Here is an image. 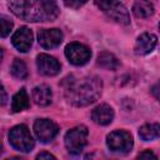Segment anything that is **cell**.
Instances as JSON below:
<instances>
[{
	"instance_id": "26",
	"label": "cell",
	"mask_w": 160,
	"mask_h": 160,
	"mask_svg": "<svg viewBox=\"0 0 160 160\" xmlns=\"http://www.w3.org/2000/svg\"><path fill=\"white\" fill-rule=\"evenodd\" d=\"M1 152H2V145H1V142H0V155H1Z\"/></svg>"
},
{
	"instance_id": "1",
	"label": "cell",
	"mask_w": 160,
	"mask_h": 160,
	"mask_svg": "<svg viewBox=\"0 0 160 160\" xmlns=\"http://www.w3.org/2000/svg\"><path fill=\"white\" fill-rule=\"evenodd\" d=\"M65 88V98L74 106H86L99 99L102 91V81L100 78L91 76H69L62 82Z\"/></svg>"
},
{
	"instance_id": "6",
	"label": "cell",
	"mask_w": 160,
	"mask_h": 160,
	"mask_svg": "<svg viewBox=\"0 0 160 160\" xmlns=\"http://www.w3.org/2000/svg\"><path fill=\"white\" fill-rule=\"evenodd\" d=\"M106 144L112 152L126 154L132 149L134 141L130 132L125 130H114L106 136Z\"/></svg>"
},
{
	"instance_id": "18",
	"label": "cell",
	"mask_w": 160,
	"mask_h": 160,
	"mask_svg": "<svg viewBox=\"0 0 160 160\" xmlns=\"http://www.w3.org/2000/svg\"><path fill=\"white\" fill-rule=\"evenodd\" d=\"M160 135V126L158 122L152 124H145L139 129V136L144 141H151L158 139Z\"/></svg>"
},
{
	"instance_id": "15",
	"label": "cell",
	"mask_w": 160,
	"mask_h": 160,
	"mask_svg": "<svg viewBox=\"0 0 160 160\" xmlns=\"http://www.w3.org/2000/svg\"><path fill=\"white\" fill-rule=\"evenodd\" d=\"M30 106L29 102V96L25 90V88H21L14 96H12V102H11V110L14 112H20Z\"/></svg>"
},
{
	"instance_id": "23",
	"label": "cell",
	"mask_w": 160,
	"mask_h": 160,
	"mask_svg": "<svg viewBox=\"0 0 160 160\" xmlns=\"http://www.w3.org/2000/svg\"><path fill=\"white\" fill-rule=\"evenodd\" d=\"M138 158L140 159H144V158H152V159H156V155L151 151V150H145V151H142V152H140L139 155H138Z\"/></svg>"
},
{
	"instance_id": "11",
	"label": "cell",
	"mask_w": 160,
	"mask_h": 160,
	"mask_svg": "<svg viewBox=\"0 0 160 160\" xmlns=\"http://www.w3.org/2000/svg\"><path fill=\"white\" fill-rule=\"evenodd\" d=\"M32 39H34L32 31L26 26H21L14 32L11 38V42L15 46V49L19 50L20 52H26L30 50L32 45Z\"/></svg>"
},
{
	"instance_id": "10",
	"label": "cell",
	"mask_w": 160,
	"mask_h": 160,
	"mask_svg": "<svg viewBox=\"0 0 160 160\" xmlns=\"http://www.w3.org/2000/svg\"><path fill=\"white\" fill-rule=\"evenodd\" d=\"M36 66L40 74L45 76H55L60 72V62L48 54H39L36 58Z\"/></svg>"
},
{
	"instance_id": "2",
	"label": "cell",
	"mask_w": 160,
	"mask_h": 160,
	"mask_svg": "<svg viewBox=\"0 0 160 160\" xmlns=\"http://www.w3.org/2000/svg\"><path fill=\"white\" fill-rule=\"evenodd\" d=\"M11 12L26 21H52L58 18L60 10L54 0H9Z\"/></svg>"
},
{
	"instance_id": "20",
	"label": "cell",
	"mask_w": 160,
	"mask_h": 160,
	"mask_svg": "<svg viewBox=\"0 0 160 160\" xmlns=\"http://www.w3.org/2000/svg\"><path fill=\"white\" fill-rule=\"evenodd\" d=\"M12 26H14L12 20L6 15L0 14V38H6L12 30Z\"/></svg>"
},
{
	"instance_id": "14",
	"label": "cell",
	"mask_w": 160,
	"mask_h": 160,
	"mask_svg": "<svg viewBox=\"0 0 160 160\" xmlns=\"http://www.w3.org/2000/svg\"><path fill=\"white\" fill-rule=\"evenodd\" d=\"M32 100L36 105L39 106H48L51 104L52 101V91H51V88L45 85V84H41V85H38L32 89Z\"/></svg>"
},
{
	"instance_id": "4",
	"label": "cell",
	"mask_w": 160,
	"mask_h": 160,
	"mask_svg": "<svg viewBox=\"0 0 160 160\" xmlns=\"http://www.w3.org/2000/svg\"><path fill=\"white\" fill-rule=\"evenodd\" d=\"M94 2L111 20H114L119 24H122V25L130 24L129 12H128L126 8L119 0H94Z\"/></svg>"
},
{
	"instance_id": "5",
	"label": "cell",
	"mask_w": 160,
	"mask_h": 160,
	"mask_svg": "<svg viewBox=\"0 0 160 160\" xmlns=\"http://www.w3.org/2000/svg\"><path fill=\"white\" fill-rule=\"evenodd\" d=\"M88 135H89L88 128L84 125H79L70 129L64 138V142L68 151L74 155L80 154L88 144Z\"/></svg>"
},
{
	"instance_id": "21",
	"label": "cell",
	"mask_w": 160,
	"mask_h": 160,
	"mask_svg": "<svg viewBox=\"0 0 160 160\" xmlns=\"http://www.w3.org/2000/svg\"><path fill=\"white\" fill-rule=\"evenodd\" d=\"M86 2H88V0H64L65 6L71 8V9H79Z\"/></svg>"
},
{
	"instance_id": "19",
	"label": "cell",
	"mask_w": 160,
	"mask_h": 160,
	"mask_svg": "<svg viewBox=\"0 0 160 160\" xmlns=\"http://www.w3.org/2000/svg\"><path fill=\"white\" fill-rule=\"evenodd\" d=\"M10 71H11L12 76L19 79V80H24V79L28 78L26 64L20 59H14V61L11 64V68H10Z\"/></svg>"
},
{
	"instance_id": "22",
	"label": "cell",
	"mask_w": 160,
	"mask_h": 160,
	"mask_svg": "<svg viewBox=\"0 0 160 160\" xmlns=\"http://www.w3.org/2000/svg\"><path fill=\"white\" fill-rule=\"evenodd\" d=\"M6 102H8V94H6L4 85L0 82V108L4 106Z\"/></svg>"
},
{
	"instance_id": "3",
	"label": "cell",
	"mask_w": 160,
	"mask_h": 160,
	"mask_svg": "<svg viewBox=\"0 0 160 160\" xmlns=\"http://www.w3.org/2000/svg\"><path fill=\"white\" fill-rule=\"evenodd\" d=\"M9 141L11 146L21 152H29L34 149L35 141L26 125L20 124L9 131Z\"/></svg>"
},
{
	"instance_id": "8",
	"label": "cell",
	"mask_w": 160,
	"mask_h": 160,
	"mask_svg": "<svg viewBox=\"0 0 160 160\" xmlns=\"http://www.w3.org/2000/svg\"><path fill=\"white\" fill-rule=\"evenodd\" d=\"M34 132L41 142H50L58 135L59 128L49 119H38L34 122Z\"/></svg>"
},
{
	"instance_id": "13",
	"label": "cell",
	"mask_w": 160,
	"mask_h": 160,
	"mask_svg": "<svg viewBox=\"0 0 160 160\" xmlns=\"http://www.w3.org/2000/svg\"><path fill=\"white\" fill-rule=\"evenodd\" d=\"M91 120L98 125H109L114 120V110L108 104H100L91 111Z\"/></svg>"
},
{
	"instance_id": "7",
	"label": "cell",
	"mask_w": 160,
	"mask_h": 160,
	"mask_svg": "<svg viewBox=\"0 0 160 160\" xmlns=\"http://www.w3.org/2000/svg\"><path fill=\"white\" fill-rule=\"evenodd\" d=\"M65 56L68 60L76 66L85 65L90 58H91V51L90 49L80 42H70L65 48Z\"/></svg>"
},
{
	"instance_id": "9",
	"label": "cell",
	"mask_w": 160,
	"mask_h": 160,
	"mask_svg": "<svg viewBox=\"0 0 160 160\" xmlns=\"http://www.w3.org/2000/svg\"><path fill=\"white\" fill-rule=\"evenodd\" d=\"M62 31L59 29H41L38 34V41L44 49L58 48L62 41Z\"/></svg>"
},
{
	"instance_id": "17",
	"label": "cell",
	"mask_w": 160,
	"mask_h": 160,
	"mask_svg": "<svg viewBox=\"0 0 160 160\" xmlns=\"http://www.w3.org/2000/svg\"><path fill=\"white\" fill-rule=\"evenodd\" d=\"M96 62H98L99 66H101V68H104V69H106V70H112V71L116 70V69L119 68V65H120L118 58H116L114 54L108 52V51L100 52V54L98 55Z\"/></svg>"
},
{
	"instance_id": "25",
	"label": "cell",
	"mask_w": 160,
	"mask_h": 160,
	"mask_svg": "<svg viewBox=\"0 0 160 160\" xmlns=\"http://www.w3.org/2000/svg\"><path fill=\"white\" fill-rule=\"evenodd\" d=\"M2 58H4V50H2V48H0V62H1Z\"/></svg>"
},
{
	"instance_id": "16",
	"label": "cell",
	"mask_w": 160,
	"mask_h": 160,
	"mask_svg": "<svg viewBox=\"0 0 160 160\" xmlns=\"http://www.w3.org/2000/svg\"><path fill=\"white\" fill-rule=\"evenodd\" d=\"M132 12L140 19L150 18L154 14V5L149 0H138L132 6Z\"/></svg>"
},
{
	"instance_id": "24",
	"label": "cell",
	"mask_w": 160,
	"mask_h": 160,
	"mask_svg": "<svg viewBox=\"0 0 160 160\" xmlns=\"http://www.w3.org/2000/svg\"><path fill=\"white\" fill-rule=\"evenodd\" d=\"M36 159H39V160H42V159H55V156L52 154H50V152L42 151V152H40V154L36 155Z\"/></svg>"
},
{
	"instance_id": "12",
	"label": "cell",
	"mask_w": 160,
	"mask_h": 160,
	"mask_svg": "<svg viewBox=\"0 0 160 160\" xmlns=\"http://www.w3.org/2000/svg\"><path fill=\"white\" fill-rule=\"evenodd\" d=\"M156 44H158L156 35H154L151 32H144L136 39V42L134 46L135 54L136 55H146L155 49Z\"/></svg>"
}]
</instances>
